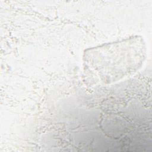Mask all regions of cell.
I'll return each mask as SVG.
<instances>
[{"mask_svg":"<svg viewBox=\"0 0 152 152\" xmlns=\"http://www.w3.org/2000/svg\"><path fill=\"white\" fill-rule=\"evenodd\" d=\"M147 52L144 38L138 35L88 48L83 55L84 75L96 84L116 83L137 73Z\"/></svg>","mask_w":152,"mask_h":152,"instance_id":"6da1fadb","label":"cell"}]
</instances>
